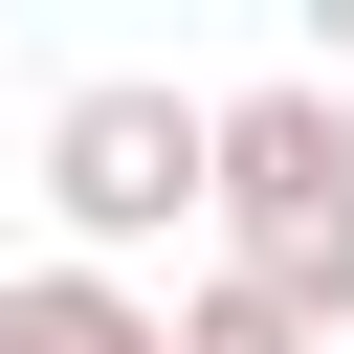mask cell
<instances>
[{
	"label": "cell",
	"instance_id": "6da1fadb",
	"mask_svg": "<svg viewBox=\"0 0 354 354\" xmlns=\"http://www.w3.org/2000/svg\"><path fill=\"white\" fill-rule=\"evenodd\" d=\"M199 243H221V288H266L310 354L354 332V111L332 88H199Z\"/></svg>",
	"mask_w": 354,
	"mask_h": 354
},
{
	"label": "cell",
	"instance_id": "7a4b0ae2",
	"mask_svg": "<svg viewBox=\"0 0 354 354\" xmlns=\"http://www.w3.org/2000/svg\"><path fill=\"white\" fill-rule=\"evenodd\" d=\"M177 221H199V88L177 66H88L44 111V266L133 288V243H177Z\"/></svg>",
	"mask_w": 354,
	"mask_h": 354
},
{
	"label": "cell",
	"instance_id": "3957f363",
	"mask_svg": "<svg viewBox=\"0 0 354 354\" xmlns=\"http://www.w3.org/2000/svg\"><path fill=\"white\" fill-rule=\"evenodd\" d=\"M0 354H177V332H155V288H111V266H0Z\"/></svg>",
	"mask_w": 354,
	"mask_h": 354
},
{
	"label": "cell",
	"instance_id": "277c9868",
	"mask_svg": "<svg viewBox=\"0 0 354 354\" xmlns=\"http://www.w3.org/2000/svg\"><path fill=\"white\" fill-rule=\"evenodd\" d=\"M155 332H177V354H310V332H288V310H266V288H221V266H199V288H177V310H155Z\"/></svg>",
	"mask_w": 354,
	"mask_h": 354
},
{
	"label": "cell",
	"instance_id": "5b68a950",
	"mask_svg": "<svg viewBox=\"0 0 354 354\" xmlns=\"http://www.w3.org/2000/svg\"><path fill=\"white\" fill-rule=\"evenodd\" d=\"M288 88H332V111H354V0H310V66H288Z\"/></svg>",
	"mask_w": 354,
	"mask_h": 354
}]
</instances>
